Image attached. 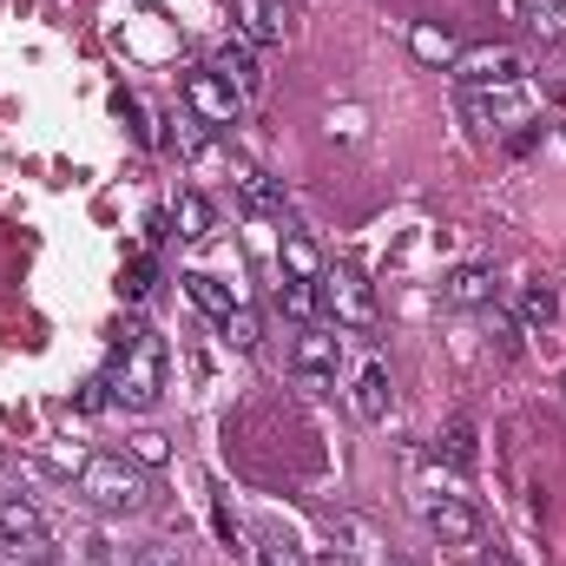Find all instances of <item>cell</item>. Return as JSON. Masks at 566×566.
<instances>
[{
	"mask_svg": "<svg viewBox=\"0 0 566 566\" xmlns=\"http://www.w3.org/2000/svg\"><path fill=\"white\" fill-rule=\"evenodd\" d=\"M481 566H521V560H514L507 547H488V554H481Z\"/></svg>",
	"mask_w": 566,
	"mask_h": 566,
	"instance_id": "f546056e",
	"label": "cell"
},
{
	"mask_svg": "<svg viewBox=\"0 0 566 566\" xmlns=\"http://www.w3.org/2000/svg\"><path fill=\"white\" fill-rule=\"evenodd\" d=\"M554 316H560V296H554L547 283H527V296H521V323L541 329V323H554Z\"/></svg>",
	"mask_w": 566,
	"mask_h": 566,
	"instance_id": "44dd1931",
	"label": "cell"
},
{
	"mask_svg": "<svg viewBox=\"0 0 566 566\" xmlns=\"http://www.w3.org/2000/svg\"><path fill=\"white\" fill-rule=\"evenodd\" d=\"M80 494H86L99 514H139L151 488H145L139 461H126V454H93V461H80Z\"/></svg>",
	"mask_w": 566,
	"mask_h": 566,
	"instance_id": "7a4b0ae2",
	"label": "cell"
},
{
	"mask_svg": "<svg viewBox=\"0 0 566 566\" xmlns=\"http://www.w3.org/2000/svg\"><path fill=\"white\" fill-rule=\"evenodd\" d=\"M218 329H224V343H231V349H258V316H251L244 303H238V310H231Z\"/></svg>",
	"mask_w": 566,
	"mask_h": 566,
	"instance_id": "603a6c76",
	"label": "cell"
},
{
	"mask_svg": "<svg viewBox=\"0 0 566 566\" xmlns=\"http://www.w3.org/2000/svg\"><path fill=\"white\" fill-rule=\"evenodd\" d=\"M133 566H185V554L178 547H165V541H151V547H139V560Z\"/></svg>",
	"mask_w": 566,
	"mask_h": 566,
	"instance_id": "83f0119b",
	"label": "cell"
},
{
	"mask_svg": "<svg viewBox=\"0 0 566 566\" xmlns=\"http://www.w3.org/2000/svg\"><path fill=\"white\" fill-rule=\"evenodd\" d=\"M171 224H178V238H185V244L211 238V198H205V191H178V205H171Z\"/></svg>",
	"mask_w": 566,
	"mask_h": 566,
	"instance_id": "2e32d148",
	"label": "cell"
},
{
	"mask_svg": "<svg viewBox=\"0 0 566 566\" xmlns=\"http://www.w3.org/2000/svg\"><path fill=\"white\" fill-rule=\"evenodd\" d=\"M560 389H566V376H560Z\"/></svg>",
	"mask_w": 566,
	"mask_h": 566,
	"instance_id": "1f68e13d",
	"label": "cell"
},
{
	"mask_svg": "<svg viewBox=\"0 0 566 566\" xmlns=\"http://www.w3.org/2000/svg\"><path fill=\"white\" fill-rule=\"evenodd\" d=\"M316 303L329 310L336 329H376V283L363 277L356 264H323V277H316Z\"/></svg>",
	"mask_w": 566,
	"mask_h": 566,
	"instance_id": "3957f363",
	"label": "cell"
},
{
	"mask_svg": "<svg viewBox=\"0 0 566 566\" xmlns=\"http://www.w3.org/2000/svg\"><path fill=\"white\" fill-rule=\"evenodd\" d=\"M422 521H428V534L441 541V547H481V514L468 507V501H454V494H428L422 501Z\"/></svg>",
	"mask_w": 566,
	"mask_h": 566,
	"instance_id": "ba28073f",
	"label": "cell"
},
{
	"mask_svg": "<svg viewBox=\"0 0 566 566\" xmlns=\"http://www.w3.org/2000/svg\"><path fill=\"white\" fill-rule=\"evenodd\" d=\"M165 454H171V448H165V434H151V428H145V434H133V461H139V468H158Z\"/></svg>",
	"mask_w": 566,
	"mask_h": 566,
	"instance_id": "d4e9b609",
	"label": "cell"
},
{
	"mask_svg": "<svg viewBox=\"0 0 566 566\" xmlns=\"http://www.w3.org/2000/svg\"><path fill=\"white\" fill-rule=\"evenodd\" d=\"M468 113L481 126H494V119H521V99H514V86H488V93H468Z\"/></svg>",
	"mask_w": 566,
	"mask_h": 566,
	"instance_id": "d6986e66",
	"label": "cell"
},
{
	"mask_svg": "<svg viewBox=\"0 0 566 566\" xmlns=\"http://www.w3.org/2000/svg\"><path fill=\"white\" fill-rule=\"evenodd\" d=\"M349 409H356L363 422H382V416H389V369H382V356H369V363L356 369V382H349Z\"/></svg>",
	"mask_w": 566,
	"mask_h": 566,
	"instance_id": "8fae6325",
	"label": "cell"
},
{
	"mask_svg": "<svg viewBox=\"0 0 566 566\" xmlns=\"http://www.w3.org/2000/svg\"><path fill=\"white\" fill-rule=\"evenodd\" d=\"M336 369H343V336L336 329H296V343H290V376L303 382V389H329L336 382Z\"/></svg>",
	"mask_w": 566,
	"mask_h": 566,
	"instance_id": "5b68a950",
	"label": "cell"
},
{
	"mask_svg": "<svg viewBox=\"0 0 566 566\" xmlns=\"http://www.w3.org/2000/svg\"><path fill=\"white\" fill-rule=\"evenodd\" d=\"M99 376L113 382V402H119V409H151V402L165 396V343H158L145 323L113 329V356H106Z\"/></svg>",
	"mask_w": 566,
	"mask_h": 566,
	"instance_id": "6da1fadb",
	"label": "cell"
},
{
	"mask_svg": "<svg viewBox=\"0 0 566 566\" xmlns=\"http://www.w3.org/2000/svg\"><path fill=\"white\" fill-rule=\"evenodd\" d=\"M521 73H527V60L514 53V46H461L454 53V80L468 86V93H488V86H521Z\"/></svg>",
	"mask_w": 566,
	"mask_h": 566,
	"instance_id": "277c9868",
	"label": "cell"
},
{
	"mask_svg": "<svg viewBox=\"0 0 566 566\" xmlns=\"http://www.w3.org/2000/svg\"><path fill=\"white\" fill-rule=\"evenodd\" d=\"M80 409H86V416H99V409H113V382H106V376H93V382L80 389Z\"/></svg>",
	"mask_w": 566,
	"mask_h": 566,
	"instance_id": "4316f807",
	"label": "cell"
},
{
	"mask_svg": "<svg viewBox=\"0 0 566 566\" xmlns=\"http://www.w3.org/2000/svg\"><path fill=\"white\" fill-rule=\"evenodd\" d=\"M46 514L27 501V494H0V554H20V560H46Z\"/></svg>",
	"mask_w": 566,
	"mask_h": 566,
	"instance_id": "8992f818",
	"label": "cell"
},
{
	"mask_svg": "<svg viewBox=\"0 0 566 566\" xmlns=\"http://www.w3.org/2000/svg\"><path fill=\"white\" fill-rule=\"evenodd\" d=\"M521 27L541 46H566V0H521Z\"/></svg>",
	"mask_w": 566,
	"mask_h": 566,
	"instance_id": "9a60e30c",
	"label": "cell"
},
{
	"mask_svg": "<svg viewBox=\"0 0 566 566\" xmlns=\"http://www.w3.org/2000/svg\"><path fill=\"white\" fill-rule=\"evenodd\" d=\"M316 566H356V560H349V554H336V547H329V554H316Z\"/></svg>",
	"mask_w": 566,
	"mask_h": 566,
	"instance_id": "4dcf8cb0",
	"label": "cell"
},
{
	"mask_svg": "<svg viewBox=\"0 0 566 566\" xmlns=\"http://www.w3.org/2000/svg\"><path fill=\"white\" fill-rule=\"evenodd\" d=\"M231 20L244 46H277L290 33V0H231Z\"/></svg>",
	"mask_w": 566,
	"mask_h": 566,
	"instance_id": "9c48e42d",
	"label": "cell"
},
{
	"mask_svg": "<svg viewBox=\"0 0 566 566\" xmlns=\"http://www.w3.org/2000/svg\"><path fill=\"white\" fill-rule=\"evenodd\" d=\"M409 46H416V60H428V66H454V53H461L454 33H448V27H428V20L409 33Z\"/></svg>",
	"mask_w": 566,
	"mask_h": 566,
	"instance_id": "ffe728a7",
	"label": "cell"
},
{
	"mask_svg": "<svg viewBox=\"0 0 566 566\" xmlns=\"http://www.w3.org/2000/svg\"><path fill=\"white\" fill-rule=\"evenodd\" d=\"M185 290H191V303H198L205 316H218V323H224V316L238 310V296H231L224 283L211 277V271H185Z\"/></svg>",
	"mask_w": 566,
	"mask_h": 566,
	"instance_id": "e0dca14e",
	"label": "cell"
},
{
	"mask_svg": "<svg viewBox=\"0 0 566 566\" xmlns=\"http://www.w3.org/2000/svg\"><path fill=\"white\" fill-rule=\"evenodd\" d=\"M441 303H454V310H488V303H494V271H488V264H454L448 283H441Z\"/></svg>",
	"mask_w": 566,
	"mask_h": 566,
	"instance_id": "7c38bea8",
	"label": "cell"
},
{
	"mask_svg": "<svg viewBox=\"0 0 566 566\" xmlns=\"http://www.w3.org/2000/svg\"><path fill=\"white\" fill-rule=\"evenodd\" d=\"M119 290H126L133 303H139V296H151V258H133V264H126V283H119Z\"/></svg>",
	"mask_w": 566,
	"mask_h": 566,
	"instance_id": "484cf974",
	"label": "cell"
},
{
	"mask_svg": "<svg viewBox=\"0 0 566 566\" xmlns=\"http://www.w3.org/2000/svg\"><path fill=\"white\" fill-rule=\"evenodd\" d=\"M488 336H494V349H501V356H521V323H514L501 303H488Z\"/></svg>",
	"mask_w": 566,
	"mask_h": 566,
	"instance_id": "7402d4cb",
	"label": "cell"
},
{
	"mask_svg": "<svg viewBox=\"0 0 566 566\" xmlns=\"http://www.w3.org/2000/svg\"><path fill=\"white\" fill-rule=\"evenodd\" d=\"M277 303L290 310V316H310V310H316V283H290V277H283Z\"/></svg>",
	"mask_w": 566,
	"mask_h": 566,
	"instance_id": "cb8c5ba5",
	"label": "cell"
},
{
	"mask_svg": "<svg viewBox=\"0 0 566 566\" xmlns=\"http://www.w3.org/2000/svg\"><path fill=\"white\" fill-rule=\"evenodd\" d=\"M231 185H238V198H244L258 218H283V191L258 171V165H231Z\"/></svg>",
	"mask_w": 566,
	"mask_h": 566,
	"instance_id": "5bb4252c",
	"label": "cell"
},
{
	"mask_svg": "<svg viewBox=\"0 0 566 566\" xmlns=\"http://www.w3.org/2000/svg\"><path fill=\"white\" fill-rule=\"evenodd\" d=\"M434 454H441L448 468H461V474H468V468H474V454H481V448H474V422H448L441 434H434Z\"/></svg>",
	"mask_w": 566,
	"mask_h": 566,
	"instance_id": "ac0fdd59",
	"label": "cell"
},
{
	"mask_svg": "<svg viewBox=\"0 0 566 566\" xmlns=\"http://www.w3.org/2000/svg\"><path fill=\"white\" fill-rule=\"evenodd\" d=\"M211 73H218L238 99H258V93H264V66L251 60V46H244V40H224V46L211 53Z\"/></svg>",
	"mask_w": 566,
	"mask_h": 566,
	"instance_id": "30bf717a",
	"label": "cell"
},
{
	"mask_svg": "<svg viewBox=\"0 0 566 566\" xmlns=\"http://www.w3.org/2000/svg\"><path fill=\"white\" fill-rule=\"evenodd\" d=\"M277 264H283V277H290V283H316L329 258H323L303 231H283V238H277Z\"/></svg>",
	"mask_w": 566,
	"mask_h": 566,
	"instance_id": "4fadbf2b",
	"label": "cell"
},
{
	"mask_svg": "<svg viewBox=\"0 0 566 566\" xmlns=\"http://www.w3.org/2000/svg\"><path fill=\"white\" fill-rule=\"evenodd\" d=\"M185 106L198 113V126H238V93L211 73V66H198V73H185Z\"/></svg>",
	"mask_w": 566,
	"mask_h": 566,
	"instance_id": "52a82bcc",
	"label": "cell"
},
{
	"mask_svg": "<svg viewBox=\"0 0 566 566\" xmlns=\"http://www.w3.org/2000/svg\"><path fill=\"white\" fill-rule=\"evenodd\" d=\"M258 566H296V560H290V547H264V554H258Z\"/></svg>",
	"mask_w": 566,
	"mask_h": 566,
	"instance_id": "f1b7e54d",
	"label": "cell"
}]
</instances>
